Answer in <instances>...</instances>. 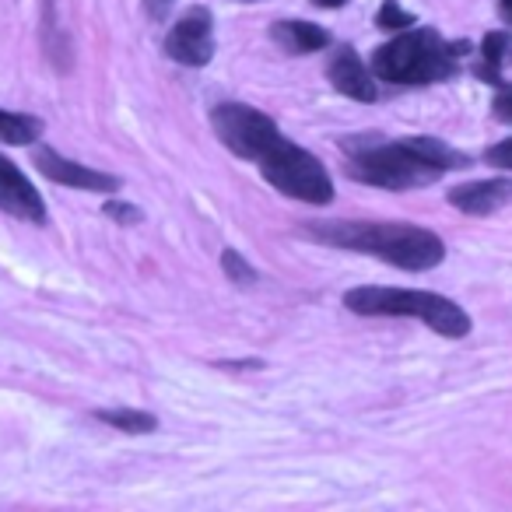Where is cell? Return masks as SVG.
I'll return each instance as SVG.
<instances>
[{"mask_svg":"<svg viewBox=\"0 0 512 512\" xmlns=\"http://www.w3.org/2000/svg\"><path fill=\"white\" fill-rule=\"evenodd\" d=\"M344 165L358 183L383 186V190H414V186L435 183L449 169H467L470 158L439 137H404V141L358 137V141H344Z\"/></svg>","mask_w":512,"mask_h":512,"instance_id":"1","label":"cell"},{"mask_svg":"<svg viewBox=\"0 0 512 512\" xmlns=\"http://www.w3.org/2000/svg\"><path fill=\"white\" fill-rule=\"evenodd\" d=\"M306 235L327 246L379 256L400 271H432L446 260V242L432 228L404 225V221H327V225H309Z\"/></svg>","mask_w":512,"mask_h":512,"instance_id":"2","label":"cell"},{"mask_svg":"<svg viewBox=\"0 0 512 512\" xmlns=\"http://www.w3.org/2000/svg\"><path fill=\"white\" fill-rule=\"evenodd\" d=\"M467 43H446L435 29H404L372 53V74L390 85H435L456 74Z\"/></svg>","mask_w":512,"mask_h":512,"instance_id":"3","label":"cell"},{"mask_svg":"<svg viewBox=\"0 0 512 512\" xmlns=\"http://www.w3.org/2000/svg\"><path fill=\"white\" fill-rule=\"evenodd\" d=\"M344 306L358 316H407V320H421L442 337H467L470 334V316L456 306L446 295L432 292H407V288H351L344 295Z\"/></svg>","mask_w":512,"mask_h":512,"instance_id":"4","label":"cell"},{"mask_svg":"<svg viewBox=\"0 0 512 512\" xmlns=\"http://www.w3.org/2000/svg\"><path fill=\"white\" fill-rule=\"evenodd\" d=\"M260 169L271 186H278L281 193L302 200V204H330L334 200V183L330 172L323 169V162L316 155H309L306 148L292 144L285 134L267 148V155L260 158Z\"/></svg>","mask_w":512,"mask_h":512,"instance_id":"5","label":"cell"},{"mask_svg":"<svg viewBox=\"0 0 512 512\" xmlns=\"http://www.w3.org/2000/svg\"><path fill=\"white\" fill-rule=\"evenodd\" d=\"M211 123H214L218 141L225 144L232 155L249 158V162H260V158L267 155V148L281 137L278 123H274L271 116L253 106H242V102H221L211 113Z\"/></svg>","mask_w":512,"mask_h":512,"instance_id":"6","label":"cell"},{"mask_svg":"<svg viewBox=\"0 0 512 512\" xmlns=\"http://www.w3.org/2000/svg\"><path fill=\"white\" fill-rule=\"evenodd\" d=\"M165 53L183 67H207L214 57V18L207 8H190L165 36Z\"/></svg>","mask_w":512,"mask_h":512,"instance_id":"7","label":"cell"},{"mask_svg":"<svg viewBox=\"0 0 512 512\" xmlns=\"http://www.w3.org/2000/svg\"><path fill=\"white\" fill-rule=\"evenodd\" d=\"M32 162H36V169L43 172V176H50L53 183L74 186V190L109 193V190H116V186H120V179H116V176H106V172H99V169H88V165L71 162V158L57 155L53 148H36Z\"/></svg>","mask_w":512,"mask_h":512,"instance_id":"8","label":"cell"},{"mask_svg":"<svg viewBox=\"0 0 512 512\" xmlns=\"http://www.w3.org/2000/svg\"><path fill=\"white\" fill-rule=\"evenodd\" d=\"M0 211H8L25 221H36V225L46 221V204L39 197V190L22 176V169L8 155H0Z\"/></svg>","mask_w":512,"mask_h":512,"instance_id":"9","label":"cell"},{"mask_svg":"<svg viewBox=\"0 0 512 512\" xmlns=\"http://www.w3.org/2000/svg\"><path fill=\"white\" fill-rule=\"evenodd\" d=\"M512 200V176L502 179H477V183H460L449 190V204L463 214H495Z\"/></svg>","mask_w":512,"mask_h":512,"instance_id":"10","label":"cell"},{"mask_svg":"<svg viewBox=\"0 0 512 512\" xmlns=\"http://www.w3.org/2000/svg\"><path fill=\"white\" fill-rule=\"evenodd\" d=\"M327 78L337 92L348 95V99H355V102L379 99V88H376V81H372L369 67H365L362 60H358V53L348 50V46L334 53V60H330V67H327Z\"/></svg>","mask_w":512,"mask_h":512,"instance_id":"11","label":"cell"},{"mask_svg":"<svg viewBox=\"0 0 512 512\" xmlns=\"http://www.w3.org/2000/svg\"><path fill=\"white\" fill-rule=\"evenodd\" d=\"M271 36L288 53H316L330 46V36L313 22H278L271 29Z\"/></svg>","mask_w":512,"mask_h":512,"instance_id":"12","label":"cell"},{"mask_svg":"<svg viewBox=\"0 0 512 512\" xmlns=\"http://www.w3.org/2000/svg\"><path fill=\"white\" fill-rule=\"evenodd\" d=\"M505 60H512V36L505 32H488L481 43V64H477V78L488 85H502Z\"/></svg>","mask_w":512,"mask_h":512,"instance_id":"13","label":"cell"},{"mask_svg":"<svg viewBox=\"0 0 512 512\" xmlns=\"http://www.w3.org/2000/svg\"><path fill=\"white\" fill-rule=\"evenodd\" d=\"M39 134H43V120L39 116L0 109V141L4 144H36Z\"/></svg>","mask_w":512,"mask_h":512,"instance_id":"14","label":"cell"},{"mask_svg":"<svg viewBox=\"0 0 512 512\" xmlns=\"http://www.w3.org/2000/svg\"><path fill=\"white\" fill-rule=\"evenodd\" d=\"M95 418L109 428H120V432L130 435H148L158 428V418L148 411H130V407H113V411H95Z\"/></svg>","mask_w":512,"mask_h":512,"instance_id":"15","label":"cell"},{"mask_svg":"<svg viewBox=\"0 0 512 512\" xmlns=\"http://www.w3.org/2000/svg\"><path fill=\"white\" fill-rule=\"evenodd\" d=\"M221 271H225L228 281L239 288L256 285V271L249 267V260H242V256L235 253V249H225V253H221Z\"/></svg>","mask_w":512,"mask_h":512,"instance_id":"16","label":"cell"},{"mask_svg":"<svg viewBox=\"0 0 512 512\" xmlns=\"http://www.w3.org/2000/svg\"><path fill=\"white\" fill-rule=\"evenodd\" d=\"M376 25H379V29H386V32H404V29H411V25H414V15L400 8L397 0H386L383 8H379V15H376Z\"/></svg>","mask_w":512,"mask_h":512,"instance_id":"17","label":"cell"},{"mask_svg":"<svg viewBox=\"0 0 512 512\" xmlns=\"http://www.w3.org/2000/svg\"><path fill=\"white\" fill-rule=\"evenodd\" d=\"M484 162H488V165H495V169L512 172V137H509V141H498V144H491V148L484 151Z\"/></svg>","mask_w":512,"mask_h":512,"instance_id":"18","label":"cell"},{"mask_svg":"<svg viewBox=\"0 0 512 512\" xmlns=\"http://www.w3.org/2000/svg\"><path fill=\"white\" fill-rule=\"evenodd\" d=\"M491 113H495L498 123H512V85H498L495 102H491Z\"/></svg>","mask_w":512,"mask_h":512,"instance_id":"19","label":"cell"},{"mask_svg":"<svg viewBox=\"0 0 512 512\" xmlns=\"http://www.w3.org/2000/svg\"><path fill=\"white\" fill-rule=\"evenodd\" d=\"M102 211H106V218L120 221V225H134V221H141V211H137L134 204H123V200H109Z\"/></svg>","mask_w":512,"mask_h":512,"instance_id":"20","label":"cell"},{"mask_svg":"<svg viewBox=\"0 0 512 512\" xmlns=\"http://www.w3.org/2000/svg\"><path fill=\"white\" fill-rule=\"evenodd\" d=\"M172 8H176V0H144V11H148L151 22H165Z\"/></svg>","mask_w":512,"mask_h":512,"instance_id":"21","label":"cell"},{"mask_svg":"<svg viewBox=\"0 0 512 512\" xmlns=\"http://www.w3.org/2000/svg\"><path fill=\"white\" fill-rule=\"evenodd\" d=\"M498 15H502L505 22L512 25V0H498Z\"/></svg>","mask_w":512,"mask_h":512,"instance_id":"22","label":"cell"},{"mask_svg":"<svg viewBox=\"0 0 512 512\" xmlns=\"http://www.w3.org/2000/svg\"><path fill=\"white\" fill-rule=\"evenodd\" d=\"M313 4H316V8H330V11H334V8H344L348 0H313Z\"/></svg>","mask_w":512,"mask_h":512,"instance_id":"23","label":"cell"}]
</instances>
